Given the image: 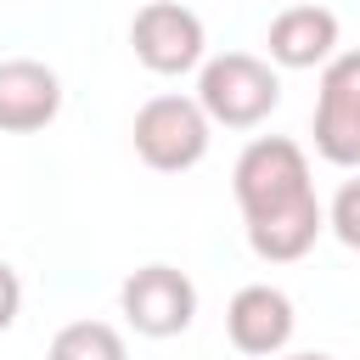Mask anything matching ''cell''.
Listing matches in <instances>:
<instances>
[{
    "mask_svg": "<svg viewBox=\"0 0 360 360\" xmlns=\"http://www.w3.org/2000/svg\"><path fill=\"white\" fill-rule=\"evenodd\" d=\"M236 208L248 225V248L264 264H292L326 231V208L309 180V158L287 135H253L231 169Z\"/></svg>",
    "mask_w": 360,
    "mask_h": 360,
    "instance_id": "1",
    "label": "cell"
},
{
    "mask_svg": "<svg viewBox=\"0 0 360 360\" xmlns=\"http://www.w3.org/2000/svg\"><path fill=\"white\" fill-rule=\"evenodd\" d=\"M326 231H332L343 248L360 253V174L338 186V197H332V208H326Z\"/></svg>",
    "mask_w": 360,
    "mask_h": 360,
    "instance_id": "11",
    "label": "cell"
},
{
    "mask_svg": "<svg viewBox=\"0 0 360 360\" xmlns=\"http://www.w3.org/2000/svg\"><path fill=\"white\" fill-rule=\"evenodd\" d=\"M17 309H22V281H17V270L0 259V332L17 321Z\"/></svg>",
    "mask_w": 360,
    "mask_h": 360,
    "instance_id": "12",
    "label": "cell"
},
{
    "mask_svg": "<svg viewBox=\"0 0 360 360\" xmlns=\"http://www.w3.org/2000/svg\"><path fill=\"white\" fill-rule=\"evenodd\" d=\"M264 51L276 68H326L338 56V11L326 6H309V0H292L270 17V34H264Z\"/></svg>",
    "mask_w": 360,
    "mask_h": 360,
    "instance_id": "9",
    "label": "cell"
},
{
    "mask_svg": "<svg viewBox=\"0 0 360 360\" xmlns=\"http://www.w3.org/2000/svg\"><path fill=\"white\" fill-rule=\"evenodd\" d=\"M118 309L141 338H180L197 321V287L174 264H141L118 287Z\"/></svg>",
    "mask_w": 360,
    "mask_h": 360,
    "instance_id": "5",
    "label": "cell"
},
{
    "mask_svg": "<svg viewBox=\"0 0 360 360\" xmlns=\"http://www.w3.org/2000/svg\"><path fill=\"white\" fill-rule=\"evenodd\" d=\"M62 112V79L39 56H6L0 62V129L34 135Z\"/></svg>",
    "mask_w": 360,
    "mask_h": 360,
    "instance_id": "8",
    "label": "cell"
},
{
    "mask_svg": "<svg viewBox=\"0 0 360 360\" xmlns=\"http://www.w3.org/2000/svg\"><path fill=\"white\" fill-rule=\"evenodd\" d=\"M292 326H298V315H292V298L281 292V287H270V281H253V287H242L231 304H225V338L242 349V354H281L287 343H292Z\"/></svg>",
    "mask_w": 360,
    "mask_h": 360,
    "instance_id": "7",
    "label": "cell"
},
{
    "mask_svg": "<svg viewBox=\"0 0 360 360\" xmlns=\"http://www.w3.org/2000/svg\"><path fill=\"white\" fill-rule=\"evenodd\" d=\"M315 152L338 169H360V51H338L321 68Z\"/></svg>",
    "mask_w": 360,
    "mask_h": 360,
    "instance_id": "6",
    "label": "cell"
},
{
    "mask_svg": "<svg viewBox=\"0 0 360 360\" xmlns=\"http://www.w3.org/2000/svg\"><path fill=\"white\" fill-rule=\"evenodd\" d=\"M45 360H129V349H124V332L107 321H68L51 338Z\"/></svg>",
    "mask_w": 360,
    "mask_h": 360,
    "instance_id": "10",
    "label": "cell"
},
{
    "mask_svg": "<svg viewBox=\"0 0 360 360\" xmlns=\"http://www.w3.org/2000/svg\"><path fill=\"white\" fill-rule=\"evenodd\" d=\"M129 141H135V158L158 174H186L208 158V141H214V118L202 112L197 96H152L141 101L135 124H129Z\"/></svg>",
    "mask_w": 360,
    "mask_h": 360,
    "instance_id": "3",
    "label": "cell"
},
{
    "mask_svg": "<svg viewBox=\"0 0 360 360\" xmlns=\"http://www.w3.org/2000/svg\"><path fill=\"white\" fill-rule=\"evenodd\" d=\"M129 45H135V62L158 79H174V73H191V68L208 62V28L180 0L141 6L135 22H129Z\"/></svg>",
    "mask_w": 360,
    "mask_h": 360,
    "instance_id": "4",
    "label": "cell"
},
{
    "mask_svg": "<svg viewBox=\"0 0 360 360\" xmlns=\"http://www.w3.org/2000/svg\"><path fill=\"white\" fill-rule=\"evenodd\" d=\"M197 101L225 129H259L281 107V73L270 56H253V51L208 56L197 68Z\"/></svg>",
    "mask_w": 360,
    "mask_h": 360,
    "instance_id": "2",
    "label": "cell"
},
{
    "mask_svg": "<svg viewBox=\"0 0 360 360\" xmlns=\"http://www.w3.org/2000/svg\"><path fill=\"white\" fill-rule=\"evenodd\" d=\"M292 360H326V354H292Z\"/></svg>",
    "mask_w": 360,
    "mask_h": 360,
    "instance_id": "13",
    "label": "cell"
},
{
    "mask_svg": "<svg viewBox=\"0 0 360 360\" xmlns=\"http://www.w3.org/2000/svg\"><path fill=\"white\" fill-rule=\"evenodd\" d=\"M287 6H292V0H287Z\"/></svg>",
    "mask_w": 360,
    "mask_h": 360,
    "instance_id": "14",
    "label": "cell"
}]
</instances>
